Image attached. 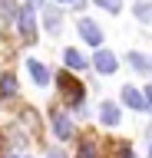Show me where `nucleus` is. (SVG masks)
I'll return each instance as SVG.
<instances>
[{
	"mask_svg": "<svg viewBox=\"0 0 152 158\" xmlns=\"http://www.w3.org/2000/svg\"><path fill=\"white\" fill-rule=\"evenodd\" d=\"M56 89L63 92V99H66V106L73 109H83V82H76V79L70 76V73H56Z\"/></svg>",
	"mask_w": 152,
	"mask_h": 158,
	"instance_id": "f257e3e1",
	"label": "nucleus"
},
{
	"mask_svg": "<svg viewBox=\"0 0 152 158\" xmlns=\"http://www.w3.org/2000/svg\"><path fill=\"white\" fill-rule=\"evenodd\" d=\"M17 27H20V33L27 40H37V17H33V7H23L20 13H17Z\"/></svg>",
	"mask_w": 152,
	"mask_h": 158,
	"instance_id": "f03ea898",
	"label": "nucleus"
},
{
	"mask_svg": "<svg viewBox=\"0 0 152 158\" xmlns=\"http://www.w3.org/2000/svg\"><path fill=\"white\" fill-rule=\"evenodd\" d=\"M50 122H53V132H56V138H63V142H66V138L73 135V122H70L66 115H63V112H56V109H53Z\"/></svg>",
	"mask_w": 152,
	"mask_h": 158,
	"instance_id": "7ed1b4c3",
	"label": "nucleus"
},
{
	"mask_svg": "<svg viewBox=\"0 0 152 158\" xmlns=\"http://www.w3.org/2000/svg\"><path fill=\"white\" fill-rule=\"evenodd\" d=\"M80 36L86 40V43H93V46H99L102 43V30L93 23V20H80Z\"/></svg>",
	"mask_w": 152,
	"mask_h": 158,
	"instance_id": "20e7f679",
	"label": "nucleus"
},
{
	"mask_svg": "<svg viewBox=\"0 0 152 158\" xmlns=\"http://www.w3.org/2000/svg\"><path fill=\"white\" fill-rule=\"evenodd\" d=\"M27 73L33 76V82H37V86H46V82H50L46 66H43V63H37V59H27Z\"/></svg>",
	"mask_w": 152,
	"mask_h": 158,
	"instance_id": "39448f33",
	"label": "nucleus"
},
{
	"mask_svg": "<svg viewBox=\"0 0 152 158\" xmlns=\"http://www.w3.org/2000/svg\"><path fill=\"white\" fill-rule=\"evenodd\" d=\"M122 99H126V106H132V109H145V96H142L139 89H132V86L122 89Z\"/></svg>",
	"mask_w": 152,
	"mask_h": 158,
	"instance_id": "423d86ee",
	"label": "nucleus"
},
{
	"mask_svg": "<svg viewBox=\"0 0 152 158\" xmlns=\"http://www.w3.org/2000/svg\"><path fill=\"white\" fill-rule=\"evenodd\" d=\"M63 63L70 69H86V59H83L80 49H63Z\"/></svg>",
	"mask_w": 152,
	"mask_h": 158,
	"instance_id": "0eeeda50",
	"label": "nucleus"
},
{
	"mask_svg": "<svg viewBox=\"0 0 152 158\" xmlns=\"http://www.w3.org/2000/svg\"><path fill=\"white\" fill-rule=\"evenodd\" d=\"M93 63H96V69H99V73H112V69H116V56H112V53H106V49H102V53H96V59H93Z\"/></svg>",
	"mask_w": 152,
	"mask_h": 158,
	"instance_id": "6e6552de",
	"label": "nucleus"
},
{
	"mask_svg": "<svg viewBox=\"0 0 152 158\" xmlns=\"http://www.w3.org/2000/svg\"><path fill=\"white\" fill-rule=\"evenodd\" d=\"M99 115H102V122H106V125H116V122H119V109L112 106V102H106Z\"/></svg>",
	"mask_w": 152,
	"mask_h": 158,
	"instance_id": "1a4fd4ad",
	"label": "nucleus"
},
{
	"mask_svg": "<svg viewBox=\"0 0 152 158\" xmlns=\"http://www.w3.org/2000/svg\"><path fill=\"white\" fill-rule=\"evenodd\" d=\"M0 96H17V79H13V76L0 79Z\"/></svg>",
	"mask_w": 152,
	"mask_h": 158,
	"instance_id": "9d476101",
	"label": "nucleus"
},
{
	"mask_svg": "<svg viewBox=\"0 0 152 158\" xmlns=\"http://www.w3.org/2000/svg\"><path fill=\"white\" fill-rule=\"evenodd\" d=\"M0 13H3V20H13L17 13H20V10L13 7V0H3V3H0Z\"/></svg>",
	"mask_w": 152,
	"mask_h": 158,
	"instance_id": "9b49d317",
	"label": "nucleus"
},
{
	"mask_svg": "<svg viewBox=\"0 0 152 158\" xmlns=\"http://www.w3.org/2000/svg\"><path fill=\"white\" fill-rule=\"evenodd\" d=\"M46 27H50L53 33H60V13H56V10H50V13H46Z\"/></svg>",
	"mask_w": 152,
	"mask_h": 158,
	"instance_id": "f8f14e48",
	"label": "nucleus"
},
{
	"mask_svg": "<svg viewBox=\"0 0 152 158\" xmlns=\"http://www.w3.org/2000/svg\"><path fill=\"white\" fill-rule=\"evenodd\" d=\"M129 63H132L136 69H149V59H145V56H139V53H132V56H129Z\"/></svg>",
	"mask_w": 152,
	"mask_h": 158,
	"instance_id": "ddd939ff",
	"label": "nucleus"
},
{
	"mask_svg": "<svg viewBox=\"0 0 152 158\" xmlns=\"http://www.w3.org/2000/svg\"><path fill=\"white\" fill-rule=\"evenodd\" d=\"M96 3H99V7H102V10H109V13H116V10H119V7H122L119 0H96Z\"/></svg>",
	"mask_w": 152,
	"mask_h": 158,
	"instance_id": "4468645a",
	"label": "nucleus"
},
{
	"mask_svg": "<svg viewBox=\"0 0 152 158\" xmlns=\"http://www.w3.org/2000/svg\"><path fill=\"white\" fill-rule=\"evenodd\" d=\"M76 158H96V148H93V145H83V148H80V155H76Z\"/></svg>",
	"mask_w": 152,
	"mask_h": 158,
	"instance_id": "2eb2a0df",
	"label": "nucleus"
},
{
	"mask_svg": "<svg viewBox=\"0 0 152 158\" xmlns=\"http://www.w3.org/2000/svg\"><path fill=\"white\" fill-rule=\"evenodd\" d=\"M46 158H66V155H63L60 148H53V152H50V155H46Z\"/></svg>",
	"mask_w": 152,
	"mask_h": 158,
	"instance_id": "dca6fc26",
	"label": "nucleus"
},
{
	"mask_svg": "<svg viewBox=\"0 0 152 158\" xmlns=\"http://www.w3.org/2000/svg\"><path fill=\"white\" fill-rule=\"evenodd\" d=\"M145 109H152V89H145Z\"/></svg>",
	"mask_w": 152,
	"mask_h": 158,
	"instance_id": "f3484780",
	"label": "nucleus"
},
{
	"mask_svg": "<svg viewBox=\"0 0 152 158\" xmlns=\"http://www.w3.org/2000/svg\"><path fill=\"white\" fill-rule=\"evenodd\" d=\"M7 158H17V155H7Z\"/></svg>",
	"mask_w": 152,
	"mask_h": 158,
	"instance_id": "a211bd4d",
	"label": "nucleus"
},
{
	"mask_svg": "<svg viewBox=\"0 0 152 158\" xmlns=\"http://www.w3.org/2000/svg\"><path fill=\"white\" fill-rule=\"evenodd\" d=\"M63 3H70V0H63Z\"/></svg>",
	"mask_w": 152,
	"mask_h": 158,
	"instance_id": "6ab92c4d",
	"label": "nucleus"
},
{
	"mask_svg": "<svg viewBox=\"0 0 152 158\" xmlns=\"http://www.w3.org/2000/svg\"><path fill=\"white\" fill-rule=\"evenodd\" d=\"M149 66H152V63H149Z\"/></svg>",
	"mask_w": 152,
	"mask_h": 158,
	"instance_id": "aec40b11",
	"label": "nucleus"
}]
</instances>
